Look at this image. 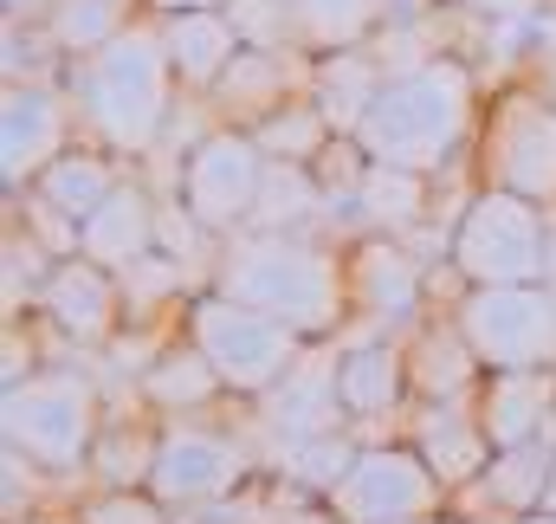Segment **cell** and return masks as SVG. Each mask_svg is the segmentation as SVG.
I'll use <instances>...</instances> for the list:
<instances>
[{
  "label": "cell",
  "instance_id": "obj_31",
  "mask_svg": "<svg viewBox=\"0 0 556 524\" xmlns=\"http://www.w3.org/2000/svg\"><path fill=\"white\" fill-rule=\"evenodd\" d=\"M356 447H363V434L285 440V447H266V473H278V479H285V486H298V492H317V499H330V486L350 473Z\"/></svg>",
  "mask_w": 556,
  "mask_h": 524
},
{
  "label": "cell",
  "instance_id": "obj_25",
  "mask_svg": "<svg viewBox=\"0 0 556 524\" xmlns=\"http://www.w3.org/2000/svg\"><path fill=\"white\" fill-rule=\"evenodd\" d=\"M408 383H415V408L420 401H466L485 383V363L472 357V344L459 337V324L433 304V317L415 324L408 337Z\"/></svg>",
  "mask_w": 556,
  "mask_h": 524
},
{
  "label": "cell",
  "instance_id": "obj_17",
  "mask_svg": "<svg viewBox=\"0 0 556 524\" xmlns=\"http://www.w3.org/2000/svg\"><path fill=\"white\" fill-rule=\"evenodd\" d=\"M247 421H253V434H260V453H266V447H285V440L356 434L350 414H343V395H337V337H330V344H311L273 395L247 401Z\"/></svg>",
  "mask_w": 556,
  "mask_h": 524
},
{
  "label": "cell",
  "instance_id": "obj_8",
  "mask_svg": "<svg viewBox=\"0 0 556 524\" xmlns=\"http://www.w3.org/2000/svg\"><path fill=\"white\" fill-rule=\"evenodd\" d=\"M181 330H188V344L214 363V376L227 383L233 401L273 395L278 383L291 376V363L311 350V337H298L291 324L266 317L260 304H247V298H233V291H220V285H201V291L188 298Z\"/></svg>",
  "mask_w": 556,
  "mask_h": 524
},
{
  "label": "cell",
  "instance_id": "obj_1",
  "mask_svg": "<svg viewBox=\"0 0 556 524\" xmlns=\"http://www.w3.org/2000/svg\"><path fill=\"white\" fill-rule=\"evenodd\" d=\"M485 78L466 52H427L408 65H389V78L376 85L369 111L356 117L350 142L369 162L389 169H415V175H453L466 169V149L485 111Z\"/></svg>",
  "mask_w": 556,
  "mask_h": 524
},
{
  "label": "cell",
  "instance_id": "obj_23",
  "mask_svg": "<svg viewBox=\"0 0 556 524\" xmlns=\"http://www.w3.org/2000/svg\"><path fill=\"white\" fill-rule=\"evenodd\" d=\"M155 440H162V414L142 408V395L130 389L124 408L111 401L104 427H98V447H91V466H85V492H137L155 473Z\"/></svg>",
  "mask_w": 556,
  "mask_h": 524
},
{
  "label": "cell",
  "instance_id": "obj_36",
  "mask_svg": "<svg viewBox=\"0 0 556 524\" xmlns=\"http://www.w3.org/2000/svg\"><path fill=\"white\" fill-rule=\"evenodd\" d=\"M440 13H459V20H485V26H518V20H538L551 0H427Z\"/></svg>",
  "mask_w": 556,
  "mask_h": 524
},
{
  "label": "cell",
  "instance_id": "obj_12",
  "mask_svg": "<svg viewBox=\"0 0 556 524\" xmlns=\"http://www.w3.org/2000/svg\"><path fill=\"white\" fill-rule=\"evenodd\" d=\"M446 506H453V492L440 486V473L420 460V447L408 434L363 440L350 473L330 486L337 524H415V519H440Z\"/></svg>",
  "mask_w": 556,
  "mask_h": 524
},
{
  "label": "cell",
  "instance_id": "obj_19",
  "mask_svg": "<svg viewBox=\"0 0 556 524\" xmlns=\"http://www.w3.org/2000/svg\"><path fill=\"white\" fill-rule=\"evenodd\" d=\"M78 253L98 260V265H111V272H130L137 260L162 253V195L149 188L142 169H130V175L111 188V201L78 227Z\"/></svg>",
  "mask_w": 556,
  "mask_h": 524
},
{
  "label": "cell",
  "instance_id": "obj_16",
  "mask_svg": "<svg viewBox=\"0 0 556 524\" xmlns=\"http://www.w3.org/2000/svg\"><path fill=\"white\" fill-rule=\"evenodd\" d=\"M311 91H317V59L304 46H240V59L207 91V111H214V124L260 130L278 111L304 104Z\"/></svg>",
  "mask_w": 556,
  "mask_h": 524
},
{
  "label": "cell",
  "instance_id": "obj_22",
  "mask_svg": "<svg viewBox=\"0 0 556 524\" xmlns=\"http://www.w3.org/2000/svg\"><path fill=\"white\" fill-rule=\"evenodd\" d=\"M472 408L492 447L544 440L556 434V370H485V383L472 389Z\"/></svg>",
  "mask_w": 556,
  "mask_h": 524
},
{
  "label": "cell",
  "instance_id": "obj_6",
  "mask_svg": "<svg viewBox=\"0 0 556 524\" xmlns=\"http://www.w3.org/2000/svg\"><path fill=\"white\" fill-rule=\"evenodd\" d=\"M440 265L459 285H556V214L511 188H466Z\"/></svg>",
  "mask_w": 556,
  "mask_h": 524
},
{
  "label": "cell",
  "instance_id": "obj_10",
  "mask_svg": "<svg viewBox=\"0 0 556 524\" xmlns=\"http://www.w3.org/2000/svg\"><path fill=\"white\" fill-rule=\"evenodd\" d=\"M440 311L485 370H556V285H446Z\"/></svg>",
  "mask_w": 556,
  "mask_h": 524
},
{
  "label": "cell",
  "instance_id": "obj_37",
  "mask_svg": "<svg viewBox=\"0 0 556 524\" xmlns=\"http://www.w3.org/2000/svg\"><path fill=\"white\" fill-rule=\"evenodd\" d=\"M518 78H525L531 91H544V98L556 104V46H538V52H531V65H525Z\"/></svg>",
  "mask_w": 556,
  "mask_h": 524
},
{
  "label": "cell",
  "instance_id": "obj_33",
  "mask_svg": "<svg viewBox=\"0 0 556 524\" xmlns=\"http://www.w3.org/2000/svg\"><path fill=\"white\" fill-rule=\"evenodd\" d=\"M260 149H266V162H317L330 142H337V130H330V117L317 111V98H304V104H291V111H278L273 124H260Z\"/></svg>",
  "mask_w": 556,
  "mask_h": 524
},
{
  "label": "cell",
  "instance_id": "obj_29",
  "mask_svg": "<svg viewBox=\"0 0 556 524\" xmlns=\"http://www.w3.org/2000/svg\"><path fill=\"white\" fill-rule=\"evenodd\" d=\"M389 78V52L382 46H356V52H330V59H317V111L330 117V130L350 136L356 130V117L369 111V98H376V85Z\"/></svg>",
  "mask_w": 556,
  "mask_h": 524
},
{
  "label": "cell",
  "instance_id": "obj_15",
  "mask_svg": "<svg viewBox=\"0 0 556 524\" xmlns=\"http://www.w3.org/2000/svg\"><path fill=\"white\" fill-rule=\"evenodd\" d=\"M337 395H343V414H350V427L363 440L402 434V421L415 408L408 344L402 337H376V330L337 337Z\"/></svg>",
  "mask_w": 556,
  "mask_h": 524
},
{
  "label": "cell",
  "instance_id": "obj_40",
  "mask_svg": "<svg viewBox=\"0 0 556 524\" xmlns=\"http://www.w3.org/2000/svg\"><path fill=\"white\" fill-rule=\"evenodd\" d=\"M440 524H492V519H466V512H453V506H446V519Z\"/></svg>",
  "mask_w": 556,
  "mask_h": 524
},
{
  "label": "cell",
  "instance_id": "obj_34",
  "mask_svg": "<svg viewBox=\"0 0 556 524\" xmlns=\"http://www.w3.org/2000/svg\"><path fill=\"white\" fill-rule=\"evenodd\" d=\"M72 519L78 524H188V519H175L149 486H137V492H78L72 499Z\"/></svg>",
  "mask_w": 556,
  "mask_h": 524
},
{
  "label": "cell",
  "instance_id": "obj_13",
  "mask_svg": "<svg viewBox=\"0 0 556 524\" xmlns=\"http://www.w3.org/2000/svg\"><path fill=\"white\" fill-rule=\"evenodd\" d=\"M33 317H39V330L52 337L59 357H104V350L124 337V324H130L124 278H117L111 265L72 253V260L52 265V278L39 285Z\"/></svg>",
  "mask_w": 556,
  "mask_h": 524
},
{
  "label": "cell",
  "instance_id": "obj_5",
  "mask_svg": "<svg viewBox=\"0 0 556 524\" xmlns=\"http://www.w3.org/2000/svg\"><path fill=\"white\" fill-rule=\"evenodd\" d=\"M260 473H266V453H260V434L247 421V401H227L214 414H175V421H162L149 492L175 519H201V512L240 499Z\"/></svg>",
  "mask_w": 556,
  "mask_h": 524
},
{
  "label": "cell",
  "instance_id": "obj_18",
  "mask_svg": "<svg viewBox=\"0 0 556 524\" xmlns=\"http://www.w3.org/2000/svg\"><path fill=\"white\" fill-rule=\"evenodd\" d=\"M551 479H556V434L525 440V447H498L492 466L466 492H453V512L492 524H531L551 506Z\"/></svg>",
  "mask_w": 556,
  "mask_h": 524
},
{
  "label": "cell",
  "instance_id": "obj_39",
  "mask_svg": "<svg viewBox=\"0 0 556 524\" xmlns=\"http://www.w3.org/2000/svg\"><path fill=\"white\" fill-rule=\"evenodd\" d=\"M194 7H227V0H142V13L168 20V13H194Z\"/></svg>",
  "mask_w": 556,
  "mask_h": 524
},
{
  "label": "cell",
  "instance_id": "obj_11",
  "mask_svg": "<svg viewBox=\"0 0 556 524\" xmlns=\"http://www.w3.org/2000/svg\"><path fill=\"white\" fill-rule=\"evenodd\" d=\"M343 285H350V330H376V337H408L440 304L433 260H420L408 240H389V234L343 240Z\"/></svg>",
  "mask_w": 556,
  "mask_h": 524
},
{
  "label": "cell",
  "instance_id": "obj_4",
  "mask_svg": "<svg viewBox=\"0 0 556 524\" xmlns=\"http://www.w3.org/2000/svg\"><path fill=\"white\" fill-rule=\"evenodd\" d=\"M104 414H111L104 376L85 370L78 357H59L33 370L26 383L0 389V447H20L52 486L85 492V466H91Z\"/></svg>",
  "mask_w": 556,
  "mask_h": 524
},
{
  "label": "cell",
  "instance_id": "obj_27",
  "mask_svg": "<svg viewBox=\"0 0 556 524\" xmlns=\"http://www.w3.org/2000/svg\"><path fill=\"white\" fill-rule=\"evenodd\" d=\"M142 408H155L162 421H175V414H214V408H227L233 395H227V383L214 376V363L188 344V330L181 337H168V350L142 370Z\"/></svg>",
  "mask_w": 556,
  "mask_h": 524
},
{
  "label": "cell",
  "instance_id": "obj_3",
  "mask_svg": "<svg viewBox=\"0 0 556 524\" xmlns=\"http://www.w3.org/2000/svg\"><path fill=\"white\" fill-rule=\"evenodd\" d=\"M207 285L260 304L311 344L350 330V285H343V234H266L247 227L214 247Z\"/></svg>",
  "mask_w": 556,
  "mask_h": 524
},
{
  "label": "cell",
  "instance_id": "obj_28",
  "mask_svg": "<svg viewBox=\"0 0 556 524\" xmlns=\"http://www.w3.org/2000/svg\"><path fill=\"white\" fill-rule=\"evenodd\" d=\"M124 175H130V162H124V155H111L104 142L78 136V142H72V149H65V155L33 182V195H39L46 208H59L65 221H78V227H85V221L111 201V188H117Z\"/></svg>",
  "mask_w": 556,
  "mask_h": 524
},
{
  "label": "cell",
  "instance_id": "obj_32",
  "mask_svg": "<svg viewBox=\"0 0 556 524\" xmlns=\"http://www.w3.org/2000/svg\"><path fill=\"white\" fill-rule=\"evenodd\" d=\"M52 253L7 214L0 221V324H20V317H33V304H39V285L52 278Z\"/></svg>",
  "mask_w": 556,
  "mask_h": 524
},
{
  "label": "cell",
  "instance_id": "obj_35",
  "mask_svg": "<svg viewBox=\"0 0 556 524\" xmlns=\"http://www.w3.org/2000/svg\"><path fill=\"white\" fill-rule=\"evenodd\" d=\"M233 26L247 46H298L291 33V0H227Z\"/></svg>",
  "mask_w": 556,
  "mask_h": 524
},
{
  "label": "cell",
  "instance_id": "obj_21",
  "mask_svg": "<svg viewBox=\"0 0 556 524\" xmlns=\"http://www.w3.org/2000/svg\"><path fill=\"white\" fill-rule=\"evenodd\" d=\"M402 434L420 447V460L440 473L446 492H466V486L492 466V453H498V447L485 440V421H479L472 395H466V401H420V408H408Z\"/></svg>",
  "mask_w": 556,
  "mask_h": 524
},
{
  "label": "cell",
  "instance_id": "obj_2",
  "mask_svg": "<svg viewBox=\"0 0 556 524\" xmlns=\"http://www.w3.org/2000/svg\"><path fill=\"white\" fill-rule=\"evenodd\" d=\"M65 91L78 104V130L91 142H104L111 155H124L130 169H142L162 149L175 111H181V85H175V65H168L162 20L137 13L104 52L72 59Z\"/></svg>",
  "mask_w": 556,
  "mask_h": 524
},
{
  "label": "cell",
  "instance_id": "obj_38",
  "mask_svg": "<svg viewBox=\"0 0 556 524\" xmlns=\"http://www.w3.org/2000/svg\"><path fill=\"white\" fill-rule=\"evenodd\" d=\"M59 0H0V26H46Z\"/></svg>",
  "mask_w": 556,
  "mask_h": 524
},
{
  "label": "cell",
  "instance_id": "obj_26",
  "mask_svg": "<svg viewBox=\"0 0 556 524\" xmlns=\"http://www.w3.org/2000/svg\"><path fill=\"white\" fill-rule=\"evenodd\" d=\"M415 0H291V33L311 59L376 46Z\"/></svg>",
  "mask_w": 556,
  "mask_h": 524
},
{
  "label": "cell",
  "instance_id": "obj_30",
  "mask_svg": "<svg viewBox=\"0 0 556 524\" xmlns=\"http://www.w3.org/2000/svg\"><path fill=\"white\" fill-rule=\"evenodd\" d=\"M142 13V0H59L52 7V20H46V39L59 46V59L72 65V59H91V52H104L130 20Z\"/></svg>",
  "mask_w": 556,
  "mask_h": 524
},
{
  "label": "cell",
  "instance_id": "obj_9",
  "mask_svg": "<svg viewBox=\"0 0 556 524\" xmlns=\"http://www.w3.org/2000/svg\"><path fill=\"white\" fill-rule=\"evenodd\" d=\"M266 149L253 130H233V124H207V130L188 142V155L175 162V182L168 195L181 201V214L207 234V240H233L253 227L260 214V195H266Z\"/></svg>",
  "mask_w": 556,
  "mask_h": 524
},
{
  "label": "cell",
  "instance_id": "obj_24",
  "mask_svg": "<svg viewBox=\"0 0 556 524\" xmlns=\"http://www.w3.org/2000/svg\"><path fill=\"white\" fill-rule=\"evenodd\" d=\"M162 39H168V65H175L181 98H207V91L220 85V72L240 59V46H247L227 7L168 13V20H162Z\"/></svg>",
  "mask_w": 556,
  "mask_h": 524
},
{
  "label": "cell",
  "instance_id": "obj_20",
  "mask_svg": "<svg viewBox=\"0 0 556 524\" xmlns=\"http://www.w3.org/2000/svg\"><path fill=\"white\" fill-rule=\"evenodd\" d=\"M440 182L446 175H415V169H389V162H369L343 201V234H389V240H408L427 227L433 201H440Z\"/></svg>",
  "mask_w": 556,
  "mask_h": 524
},
{
  "label": "cell",
  "instance_id": "obj_7",
  "mask_svg": "<svg viewBox=\"0 0 556 524\" xmlns=\"http://www.w3.org/2000/svg\"><path fill=\"white\" fill-rule=\"evenodd\" d=\"M466 182L511 188L556 214V104L544 91H531L525 78H505L485 91L479 130L466 149Z\"/></svg>",
  "mask_w": 556,
  "mask_h": 524
},
{
  "label": "cell",
  "instance_id": "obj_14",
  "mask_svg": "<svg viewBox=\"0 0 556 524\" xmlns=\"http://www.w3.org/2000/svg\"><path fill=\"white\" fill-rule=\"evenodd\" d=\"M78 136L85 130H78V104L65 78L0 85V201L26 195Z\"/></svg>",
  "mask_w": 556,
  "mask_h": 524
},
{
  "label": "cell",
  "instance_id": "obj_41",
  "mask_svg": "<svg viewBox=\"0 0 556 524\" xmlns=\"http://www.w3.org/2000/svg\"><path fill=\"white\" fill-rule=\"evenodd\" d=\"M544 519H556V479H551V506H544Z\"/></svg>",
  "mask_w": 556,
  "mask_h": 524
}]
</instances>
